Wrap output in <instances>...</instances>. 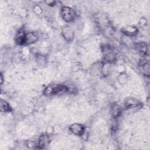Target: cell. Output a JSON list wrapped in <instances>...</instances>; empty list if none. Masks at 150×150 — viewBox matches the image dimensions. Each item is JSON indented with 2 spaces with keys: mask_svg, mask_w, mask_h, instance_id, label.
Instances as JSON below:
<instances>
[{
  "mask_svg": "<svg viewBox=\"0 0 150 150\" xmlns=\"http://www.w3.org/2000/svg\"><path fill=\"white\" fill-rule=\"evenodd\" d=\"M122 32L128 36H134L137 33V28L132 26H126L122 29Z\"/></svg>",
  "mask_w": 150,
  "mask_h": 150,
  "instance_id": "ba28073f",
  "label": "cell"
},
{
  "mask_svg": "<svg viewBox=\"0 0 150 150\" xmlns=\"http://www.w3.org/2000/svg\"><path fill=\"white\" fill-rule=\"evenodd\" d=\"M112 114L114 118L118 117L120 114V107L118 104H114L111 108Z\"/></svg>",
  "mask_w": 150,
  "mask_h": 150,
  "instance_id": "7c38bea8",
  "label": "cell"
},
{
  "mask_svg": "<svg viewBox=\"0 0 150 150\" xmlns=\"http://www.w3.org/2000/svg\"><path fill=\"white\" fill-rule=\"evenodd\" d=\"M46 3L49 5H53L55 4V1H46Z\"/></svg>",
  "mask_w": 150,
  "mask_h": 150,
  "instance_id": "4fadbf2b",
  "label": "cell"
},
{
  "mask_svg": "<svg viewBox=\"0 0 150 150\" xmlns=\"http://www.w3.org/2000/svg\"><path fill=\"white\" fill-rule=\"evenodd\" d=\"M0 104H1V112H8V111H9L11 110V107L7 102L1 100V102H0Z\"/></svg>",
  "mask_w": 150,
  "mask_h": 150,
  "instance_id": "8fae6325",
  "label": "cell"
},
{
  "mask_svg": "<svg viewBox=\"0 0 150 150\" xmlns=\"http://www.w3.org/2000/svg\"><path fill=\"white\" fill-rule=\"evenodd\" d=\"M60 13L62 18L67 22L72 21L75 17V13L73 10L68 6L63 7Z\"/></svg>",
  "mask_w": 150,
  "mask_h": 150,
  "instance_id": "6da1fadb",
  "label": "cell"
},
{
  "mask_svg": "<svg viewBox=\"0 0 150 150\" xmlns=\"http://www.w3.org/2000/svg\"><path fill=\"white\" fill-rule=\"evenodd\" d=\"M38 39V36L33 32H29L25 34L24 39H23V43L26 44H31Z\"/></svg>",
  "mask_w": 150,
  "mask_h": 150,
  "instance_id": "5b68a950",
  "label": "cell"
},
{
  "mask_svg": "<svg viewBox=\"0 0 150 150\" xmlns=\"http://www.w3.org/2000/svg\"><path fill=\"white\" fill-rule=\"evenodd\" d=\"M70 130L72 133L77 135H81L84 132V127L81 124L77 123L72 124L70 127Z\"/></svg>",
  "mask_w": 150,
  "mask_h": 150,
  "instance_id": "277c9868",
  "label": "cell"
},
{
  "mask_svg": "<svg viewBox=\"0 0 150 150\" xmlns=\"http://www.w3.org/2000/svg\"><path fill=\"white\" fill-rule=\"evenodd\" d=\"M62 35L67 41H71L74 37V33L72 29L69 26H65L62 29Z\"/></svg>",
  "mask_w": 150,
  "mask_h": 150,
  "instance_id": "3957f363",
  "label": "cell"
},
{
  "mask_svg": "<svg viewBox=\"0 0 150 150\" xmlns=\"http://www.w3.org/2000/svg\"><path fill=\"white\" fill-rule=\"evenodd\" d=\"M125 106L129 108H139L140 107L141 105V103L138 101V100H136L135 98H130L126 99L125 102Z\"/></svg>",
  "mask_w": 150,
  "mask_h": 150,
  "instance_id": "8992f818",
  "label": "cell"
},
{
  "mask_svg": "<svg viewBox=\"0 0 150 150\" xmlns=\"http://www.w3.org/2000/svg\"><path fill=\"white\" fill-rule=\"evenodd\" d=\"M50 142V139L46 135H42L38 140V146L39 149H44L48 146Z\"/></svg>",
  "mask_w": 150,
  "mask_h": 150,
  "instance_id": "52a82bcc",
  "label": "cell"
},
{
  "mask_svg": "<svg viewBox=\"0 0 150 150\" xmlns=\"http://www.w3.org/2000/svg\"><path fill=\"white\" fill-rule=\"evenodd\" d=\"M66 87L64 86L57 85L56 86H49L46 88L44 90V94L46 96H49L51 94H57L60 93H63L66 90Z\"/></svg>",
  "mask_w": 150,
  "mask_h": 150,
  "instance_id": "7a4b0ae2",
  "label": "cell"
},
{
  "mask_svg": "<svg viewBox=\"0 0 150 150\" xmlns=\"http://www.w3.org/2000/svg\"><path fill=\"white\" fill-rule=\"evenodd\" d=\"M136 50L141 55H145L147 51L146 45L144 42H141L136 45Z\"/></svg>",
  "mask_w": 150,
  "mask_h": 150,
  "instance_id": "9c48e42d",
  "label": "cell"
},
{
  "mask_svg": "<svg viewBox=\"0 0 150 150\" xmlns=\"http://www.w3.org/2000/svg\"><path fill=\"white\" fill-rule=\"evenodd\" d=\"M140 69L144 73H145L147 76H149V64L148 62H145V61L141 62V64H140Z\"/></svg>",
  "mask_w": 150,
  "mask_h": 150,
  "instance_id": "30bf717a",
  "label": "cell"
}]
</instances>
